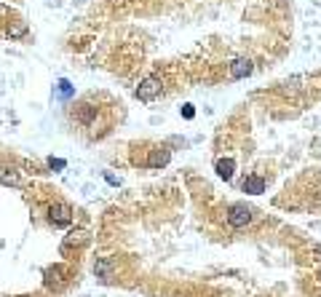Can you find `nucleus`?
<instances>
[{
    "label": "nucleus",
    "mask_w": 321,
    "mask_h": 297,
    "mask_svg": "<svg viewBox=\"0 0 321 297\" xmlns=\"http://www.w3.org/2000/svg\"><path fill=\"white\" fill-rule=\"evenodd\" d=\"M72 214L75 211H72V206L67 201H51L46 206V217L54 228H67L72 222Z\"/></svg>",
    "instance_id": "1"
},
{
    "label": "nucleus",
    "mask_w": 321,
    "mask_h": 297,
    "mask_svg": "<svg viewBox=\"0 0 321 297\" xmlns=\"http://www.w3.org/2000/svg\"><path fill=\"white\" fill-rule=\"evenodd\" d=\"M225 220H228L230 228H246L254 220V209H252V206H246V204H233L228 209Z\"/></svg>",
    "instance_id": "2"
},
{
    "label": "nucleus",
    "mask_w": 321,
    "mask_h": 297,
    "mask_svg": "<svg viewBox=\"0 0 321 297\" xmlns=\"http://www.w3.org/2000/svg\"><path fill=\"white\" fill-rule=\"evenodd\" d=\"M161 91H163L161 78H153V75H150V78H145V81L139 83L134 94H137V99H139V102H153L155 96H161Z\"/></svg>",
    "instance_id": "3"
},
{
    "label": "nucleus",
    "mask_w": 321,
    "mask_h": 297,
    "mask_svg": "<svg viewBox=\"0 0 321 297\" xmlns=\"http://www.w3.org/2000/svg\"><path fill=\"white\" fill-rule=\"evenodd\" d=\"M172 161V150L169 148H163V145H158V148H153L150 150V155L145 161H139L142 166H147V169H161V166H166V163Z\"/></svg>",
    "instance_id": "4"
},
{
    "label": "nucleus",
    "mask_w": 321,
    "mask_h": 297,
    "mask_svg": "<svg viewBox=\"0 0 321 297\" xmlns=\"http://www.w3.org/2000/svg\"><path fill=\"white\" fill-rule=\"evenodd\" d=\"M241 190L249 193V196H260V193H265V179L257 177V174H249V177H244V182H241Z\"/></svg>",
    "instance_id": "5"
},
{
    "label": "nucleus",
    "mask_w": 321,
    "mask_h": 297,
    "mask_svg": "<svg viewBox=\"0 0 321 297\" xmlns=\"http://www.w3.org/2000/svg\"><path fill=\"white\" fill-rule=\"evenodd\" d=\"M252 62L249 59H235L233 64H230V78H235V81H238V78H246V75H252Z\"/></svg>",
    "instance_id": "6"
},
{
    "label": "nucleus",
    "mask_w": 321,
    "mask_h": 297,
    "mask_svg": "<svg viewBox=\"0 0 321 297\" xmlns=\"http://www.w3.org/2000/svg\"><path fill=\"white\" fill-rule=\"evenodd\" d=\"M233 172H235V161L233 158H220L217 161V177L220 179L230 182V179H233Z\"/></svg>",
    "instance_id": "7"
},
{
    "label": "nucleus",
    "mask_w": 321,
    "mask_h": 297,
    "mask_svg": "<svg viewBox=\"0 0 321 297\" xmlns=\"http://www.w3.org/2000/svg\"><path fill=\"white\" fill-rule=\"evenodd\" d=\"M0 182L3 185H19V172L8 166H0Z\"/></svg>",
    "instance_id": "8"
},
{
    "label": "nucleus",
    "mask_w": 321,
    "mask_h": 297,
    "mask_svg": "<svg viewBox=\"0 0 321 297\" xmlns=\"http://www.w3.org/2000/svg\"><path fill=\"white\" fill-rule=\"evenodd\" d=\"M72 94H75V89L70 86V81H64V78H62V81L57 83V96H59V99H67V96H72Z\"/></svg>",
    "instance_id": "9"
},
{
    "label": "nucleus",
    "mask_w": 321,
    "mask_h": 297,
    "mask_svg": "<svg viewBox=\"0 0 321 297\" xmlns=\"http://www.w3.org/2000/svg\"><path fill=\"white\" fill-rule=\"evenodd\" d=\"M48 166H51V169H64L67 163H64L62 158H51V161H48Z\"/></svg>",
    "instance_id": "10"
},
{
    "label": "nucleus",
    "mask_w": 321,
    "mask_h": 297,
    "mask_svg": "<svg viewBox=\"0 0 321 297\" xmlns=\"http://www.w3.org/2000/svg\"><path fill=\"white\" fill-rule=\"evenodd\" d=\"M182 115H185V118H193V115H196V110H193V105H185V107H182Z\"/></svg>",
    "instance_id": "11"
}]
</instances>
